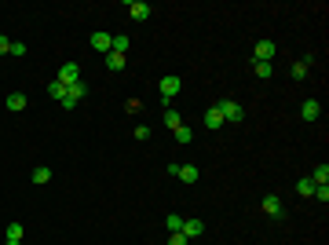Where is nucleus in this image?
<instances>
[{
    "instance_id": "obj_19",
    "label": "nucleus",
    "mask_w": 329,
    "mask_h": 245,
    "mask_svg": "<svg viewBox=\"0 0 329 245\" xmlns=\"http://www.w3.org/2000/svg\"><path fill=\"white\" fill-rule=\"evenodd\" d=\"M48 95L62 103V99H66V84H59V81H52V84H48Z\"/></svg>"
},
{
    "instance_id": "obj_31",
    "label": "nucleus",
    "mask_w": 329,
    "mask_h": 245,
    "mask_svg": "<svg viewBox=\"0 0 329 245\" xmlns=\"http://www.w3.org/2000/svg\"><path fill=\"white\" fill-rule=\"evenodd\" d=\"M8 245H22V241H8Z\"/></svg>"
},
{
    "instance_id": "obj_7",
    "label": "nucleus",
    "mask_w": 329,
    "mask_h": 245,
    "mask_svg": "<svg viewBox=\"0 0 329 245\" xmlns=\"http://www.w3.org/2000/svg\"><path fill=\"white\" fill-rule=\"evenodd\" d=\"M274 52H278V44H274V40H260V44H256V63H271Z\"/></svg>"
},
{
    "instance_id": "obj_12",
    "label": "nucleus",
    "mask_w": 329,
    "mask_h": 245,
    "mask_svg": "<svg viewBox=\"0 0 329 245\" xmlns=\"http://www.w3.org/2000/svg\"><path fill=\"white\" fill-rule=\"evenodd\" d=\"M263 212H267V216H281V198L267 194V198H263Z\"/></svg>"
},
{
    "instance_id": "obj_18",
    "label": "nucleus",
    "mask_w": 329,
    "mask_h": 245,
    "mask_svg": "<svg viewBox=\"0 0 329 245\" xmlns=\"http://www.w3.org/2000/svg\"><path fill=\"white\" fill-rule=\"evenodd\" d=\"M128 48H132V37H114V48H110V52H117V55H124Z\"/></svg>"
},
{
    "instance_id": "obj_25",
    "label": "nucleus",
    "mask_w": 329,
    "mask_h": 245,
    "mask_svg": "<svg viewBox=\"0 0 329 245\" xmlns=\"http://www.w3.org/2000/svg\"><path fill=\"white\" fill-rule=\"evenodd\" d=\"M165 227H168L172 234H176V231H183V216H165Z\"/></svg>"
},
{
    "instance_id": "obj_1",
    "label": "nucleus",
    "mask_w": 329,
    "mask_h": 245,
    "mask_svg": "<svg viewBox=\"0 0 329 245\" xmlns=\"http://www.w3.org/2000/svg\"><path fill=\"white\" fill-rule=\"evenodd\" d=\"M216 106H219V114H223V121H227V125H238V121L245 117V110H242V106L234 103V99H219Z\"/></svg>"
},
{
    "instance_id": "obj_6",
    "label": "nucleus",
    "mask_w": 329,
    "mask_h": 245,
    "mask_svg": "<svg viewBox=\"0 0 329 245\" xmlns=\"http://www.w3.org/2000/svg\"><path fill=\"white\" fill-rule=\"evenodd\" d=\"M179 234H183L186 241H191V238H201V234H205V223H201V220H194V216H191V220L183 216V231H179Z\"/></svg>"
},
{
    "instance_id": "obj_15",
    "label": "nucleus",
    "mask_w": 329,
    "mask_h": 245,
    "mask_svg": "<svg viewBox=\"0 0 329 245\" xmlns=\"http://www.w3.org/2000/svg\"><path fill=\"white\" fill-rule=\"evenodd\" d=\"M253 73H256L260 81H267L271 73H274V66H271V63H253Z\"/></svg>"
},
{
    "instance_id": "obj_4",
    "label": "nucleus",
    "mask_w": 329,
    "mask_h": 245,
    "mask_svg": "<svg viewBox=\"0 0 329 245\" xmlns=\"http://www.w3.org/2000/svg\"><path fill=\"white\" fill-rule=\"evenodd\" d=\"M158 88H161V99L168 103V99H176V95H179L183 81H179V77H161V84H158Z\"/></svg>"
},
{
    "instance_id": "obj_22",
    "label": "nucleus",
    "mask_w": 329,
    "mask_h": 245,
    "mask_svg": "<svg viewBox=\"0 0 329 245\" xmlns=\"http://www.w3.org/2000/svg\"><path fill=\"white\" fill-rule=\"evenodd\" d=\"M106 66H110V70H124V55L110 52V55H106Z\"/></svg>"
},
{
    "instance_id": "obj_5",
    "label": "nucleus",
    "mask_w": 329,
    "mask_h": 245,
    "mask_svg": "<svg viewBox=\"0 0 329 245\" xmlns=\"http://www.w3.org/2000/svg\"><path fill=\"white\" fill-rule=\"evenodd\" d=\"M77 81H81V66H77V63H66V66H62L59 70V84H77Z\"/></svg>"
},
{
    "instance_id": "obj_28",
    "label": "nucleus",
    "mask_w": 329,
    "mask_h": 245,
    "mask_svg": "<svg viewBox=\"0 0 329 245\" xmlns=\"http://www.w3.org/2000/svg\"><path fill=\"white\" fill-rule=\"evenodd\" d=\"M11 55L22 59V55H26V44H22V40H11Z\"/></svg>"
},
{
    "instance_id": "obj_13",
    "label": "nucleus",
    "mask_w": 329,
    "mask_h": 245,
    "mask_svg": "<svg viewBox=\"0 0 329 245\" xmlns=\"http://www.w3.org/2000/svg\"><path fill=\"white\" fill-rule=\"evenodd\" d=\"M26 103H29L26 91H11V95H8V110H26Z\"/></svg>"
},
{
    "instance_id": "obj_9",
    "label": "nucleus",
    "mask_w": 329,
    "mask_h": 245,
    "mask_svg": "<svg viewBox=\"0 0 329 245\" xmlns=\"http://www.w3.org/2000/svg\"><path fill=\"white\" fill-rule=\"evenodd\" d=\"M318 114H322L318 99H304V106H300V117H304V121H318Z\"/></svg>"
},
{
    "instance_id": "obj_29",
    "label": "nucleus",
    "mask_w": 329,
    "mask_h": 245,
    "mask_svg": "<svg viewBox=\"0 0 329 245\" xmlns=\"http://www.w3.org/2000/svg\"><path fill=\"white\" fill-rule=\"evenodd\" d=\"M168 245H186V238H183V234L176 231V234H172V238H168Z\"/></svg>"
},
{
    "instance_id": "obj_24",
    "label": "nucleus",
    "mask_w": 329,
    "mask_h": 245,
    "mask_svg": "<svg viewBox=\"0 0 329 245\" xmlns=\"http://www.w3.org/2000/svg\"><path fill=\"white\" fill-rule=\"evenodd\" d=\"M48 179H52V168H44V165L33 168V183H48Z\"/></svg>"
},
{
    "instance_id": "obj_30",
    "label": "nucleus",
    "mask_w": 329,
    "mask_h": 245,
    "mask_svg": "<svg viewBox=\"0 0 329 245\" xmlns=\"http://www.w3.org/2000/svg\"><path fill=\"white\" fill-rule=\"evenodd\" d=\"M8 52H11V40H8V37H0V55H8Z\"/></svg>"
},
{
    "instance_id": "obj_8",
    "label": "nucleus",
    "mask_w": 329,
    "mask_h": 245,
    "mask_svg": "<svg viewBox=\"0 0 329 245\" xmlns=\"http://www.w3.org/2000/svg\"><path fill=\"white\" fill-rule=\"evenodd\" d=\"M88 40H91V48H96V52H106V55H110V48H114V37L103 33V29H99V33H91Z\"/></svg>"
},
{
    "instance_id": "obj_23",
    "label": "nucleus",
    "mask_w": 329,
    "mask_h": 245,
    "mask_svg": "<svg viewBox=\"0 0 329 245\" xmlns=\"http://www.w3.org/2000/svg\"><path fill=\"white\" fill-rule=\"evenodd\" d=\"M191 139H194V132H191V128H186V125H179V128H176V143H183V146H186V143H191Z\"/></svg>"
},
{
    "instance_id": "obj_27",
    "label": "nucleus",
    "mask_w": 329,
    "mask_h": 245,
    "mask_svg": "<svg viewBox=\"0 0 329 245\" xmlns=\"http://www.w3.org/2000/svg\"><path fill=\"white\" fill-rule=\"evenodd\" d=\"M135 139H139V143L150 139V128H147V125H135Z\"/></svg>"
},
{
    "instance_id": "obj_11",
    "label": "nucleus",
    "mask_w": 329,
    "mask_h": 245,
    "mask_svg": "<svg viewBox=\"0 0 329 245\" xmlns=\"http://www.w3.org/2000/svg\"><path fill=\"white\" fill-rule=\"evenodd\" d=\"M205 125H209V128H223V125H227L223 114H219V106H209V110H205Z\"/></svg>"
},
{
    "instance_id": "obj_3",
    "label": "nucleus",
    "mask_w": 329,
    "mask_h": 245,
    "mask_svg": "<svg viewBox=\"0 0 329 245\" xmlns=\"http://www.w3.org/2000/svg\"><path fill=\"white\" fill-rule=\"evenodd\" d=\"M168 176H176L183 183H198V168L194 165H168Z\"/></svg>"
},
{
    "instance_id": "obj_20",
    "label": "nucleus",
    "mask_w": 329,
    "mask_h": 245,
    "mask_svg": "<svg viewBox=\"0 0 329 245\" xmlns=\"http://www.w3.org/2000/svg\"><path fill=\"white\" fill-rule=\"evenodd\" d=\"M4 234H8V241H22L26 231H22V223H8V231H4Z\"/></svg>"
},
{
    "instance_id": "obj_2",
    "label": "nucleus",
    "mask_w": 329,
    "mask_h": 245,
    "mask_svg": "<svg viewBox=\"0 0 329 245\" xmlns=\"http://www.w3.org/2000/svg\"><path fill=\"white\" fill-rule=\"evenodd\" d=\"M84 95H88V84H84V81H77V84L66 88V99H62V106H66V110H73V106L81 103Z\"/></svg>"
},
{
    "instance_id": "obj_21",
    "label": "nucleus",
    "mask_w": 329,
    "mask_h": 245,
    "mask_svg": "<svg viewBox=\"0 0 329 245\" xmlns=\"http://www.w3.org/2000/svg\"><path fill=\"white\" fill-rule=\"evenodd\" d=\"M296 194H304V198H311V194H315V183H311V176L296 183Z\"/></svg>"
},
{
    "instance_id": "obj_17",
    "label": "nucleus",
    "mask_w": 329,
    "mask_h": 245,
    "mask_svg": "<svg viewBox=\"0 0 329 245\" xmlns=\"http://www.w3.org/2000/svg\"><path fill=\"white\" fill-rule=\"evenodd\" d=\"M165 125H168V128H172V132H176V128H179V125H183V117H179V114H176V110H172V106H168V110H165Z\"/></svg>"
},
{
    "instance_id": "obj_10",
    "label": "nucleus",
    "mask_w": 329,
    "mask_h": 245,
    "mask_svg": "<svg viewBox=\"0 0 329 245\" xmlns=\"http://www.w3.org/2000/svg\"><path fill=\"white\" fill-rule=\"evenodd\" d=\"M128 15H132V19H139V22H147V19H150V4H143V0H132V4H128Z\"/></svg>"
},
{
    "instance_id": "obj_26",
    "label": "nucleus",
    "mask_w": 329,
    "mask_h": 245,
    "mask_svg": "<svg viewBox=\"0 0 329 245\" xmlns=\"http://www.w3.org/2000/svg\"><path fill=\"white\" fill-rule=\"evenodd\" d=\"M311 198H318V202L325 205V202H329V187H325V183H322V187H315V194H311Z\"/></svg>"
},
{
    "instance_id": "obj_14",
    "label": "nucleus",
    "mask_w": 329,
    "mask_h": 245,
    "mask_svg": "<svg viewBox=\"0 0 329 245\" xmlns=\"http://www.w3.org/2000/svg\"><path fill=\"white\" fill-rule=\"evenodd\" d=\"M307 70H311V55H307V59H300V63H296L289 73H293V81H304V77H307Z\"/></svg>"
},
{
    "instance_id": "obj_16",
    "label": "nucleus",
    "mask_w": 329,
    "mask_h": 245,
    "mask_svg": "<svg viewBox=\"0 0 329 245\" xmlns=\"http://www.w3.org/2000/svg\"><path fill=\"white\" fill-rule=\"evenodd\" d=\"M311 183H315V187H322V183H329V168H325V165H318L315 172H311Z\"/></svg>"
}]
</instances>
